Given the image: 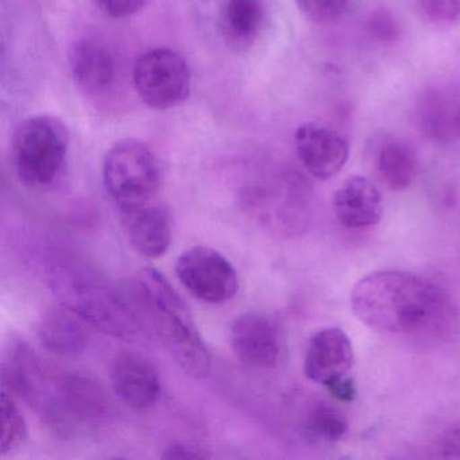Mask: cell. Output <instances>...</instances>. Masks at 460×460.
Returning a JSON list of instances; mask_svg holds the SVG:
<instances>
[{"instance_id": "cell-1", "label": "cell", "mask_w": 460, "mask_h": 460, "mask_svg": "<svg viewBox=\"0 0 460 460\" xmlns=\"http://www.w3.org/2000/svg\"><path fill=\"white\" fill-rule=\"evenodd\" d=\"M355 316L376 332L421 341H446L459 312L444 288L402 270H378L360 279L349 296Z\"/></svg>"}, {"instance_id": "cell-2", "label": "cell", "mask_w": 460, "mask_h": 460, "mask_svg": "<svg viewBox=\"0 0 460 460\" xmlns=\"http://www.w3.org/2000/svg\"><path fill=\"white\" fill-rule=\"evenodd\" d=\"M48 281L60 305L96 330L115 338H130L138 332L133 306L106 276L84 261H53L48 268Z\"/></svg>"}, {"instance_id": "cell-3", "label": "cell", "mask_w": 460, "mask_h": 460, "mask_svg": "<svg viewBox=\"0 0 460 460\" xmlns=\"http://www.w3.org/2000/svg\"><path fill=\"white\" fill-rule=\"evenodd\" d=\"M136 290L155 332L180 368L192 378H206L212 367L211 352L179 292L155 269L139 271Z\"/></svg>"}, {"instance_id": "cell-4", "label": "cell", "mask_w": 460, "mask_h": 460, "mask_svg": "<svg viewBox=\"0 0 460 460\" xmlns=\"http://www.w3.org/2000/svg\"><path fill=\"white\" fill-rule=\"evenodd\" d=\"M68 128L58 118L36 115L13 136L12 160L21 182L34 190L52 187L63 177L69 155Z\"/></svg>"}, {"instance_id": "cell-5", "label": "cell", "mask_w": 460, "mask_h": 460, "mask_svg": "<svg viewBox=\"0 0 460 460\" xmlns=\"http://www.w3.org/2000/svg\"><path fill=\"white\" fill-rule=\"evenodd\" d=\"M103 184L118 207L155 200L163 185L160 160L144 142H118L104 158Z\"/></svg>"}, {"instance_id": "cell-6", "label": "cell", "mask_w": 460, "mask_h": 460, "mask_svg": "<svg viewBox=\"0 0 460 460\" xmlns=\"http://www.w3.org/2000/svg\"><path fill=\"white\" fill-rule=\"evenodd\" d=\"M134 87L141 101L153 110H169L187 101L192 76L187 61L172 49H153L134 66Z\"/></svg>"}, {"instance_id": "cell-7", "label": "cell", "mask_w": 460, "mask_h": 460, "mask_svg": "<svg viewBox=\"0 0 460 460\" xmlns=\"http://www.w3.org/2000/svg\"><path fill=\"white\" fill-rule=\"evenodd\" d=\"M4 390L28 402L52 424L56 414V381L48 376L41 360L31 347L21 339L10 341L2 363Z\"/></svg>"}, {"instance_id": "cell-8", "label": "cell", "mask_w": 460, "mask_h": 460, "mask_svg": "<svg viewBox=\"0 0 460 460\" xmlns=\"http://www.w3.org/2000/svg\"><path fill=\"white\" fill-rule=\"evenodd\" d=\"M176 276L193 297L207 304L227 303L239 289L233 263L211 247L196 246L182 252L176 262Z\"/></svg>"}, {"instance_id": "cell-9", "label": "cell", "mask_w": 460, "mask_h": 460, "mask_svg": "<svg viewBox=\"0 0 460 460\" xmlns=\"http://www.w3.org/2000/svg\"><path fill=\"white\" fill-rule=\"evenodd\" d=\"M234 354L243 365L261 370L276 367L281 359V333L279 325L260 314H244L230 328Z\"/></svg>"}, {"instance_id": "cell-10", "label": "cell", "mask_w": 460, "mask_h": 460, "mask_svg": "<svg viewBox=\"0 0 460 460\" xmlns=\"http://www.w3.org/2000/svg\"><path fill=\"white\" fill-rule=\"evenodd\" d=\"M56 379L58 432H68L74 422H91L106 414L107 397L103 387L84 373H66Z\"/></svg>"}, {"instance_id": "cell-11", "label": "cell", "mask_w": 460, "mask_h": 460, "mask_svg": "<svg viewBox=\"0 0 460 460\" xmlns=\"http://www.w3.org/2000/svg\"><path fill=\"white\" fill-rule=\"evenodd\" d=\"M120 225L130 246L142 257H164L172 242V223L168 209L152 200L134 206L118 207Z\"/></svg>"}, {"instance_id": "cell-12", "label": "cell", "mask_w": 460, "mask_h": 460, "mask_svg": "<svg viewBox=\"0 0 460 460\" xmlns=\"http://www.w3.org/2000/svg\"><path fill=\"white\" fill-rule=\"evenodd\" d=\"M296 152L304 168L314 179L335 177L349 157V145L338 131L317 123H304L296 130Z\"/></svg>"}, {"instance_id": "cell-13", "label": "cell", "mask_w": 460, "mask_h": 460, "mask_svg": "<svg viewBox=\"0 0 460 460\" xmlns=\"http://www.w3.org/2000/svg\"><path fill=\"white\" fill-rule=\"evenodd\" d=\"M354 366V349L349 335L338 327L322 328L311 336L304 357L309 381L327 387L349 376Z\"/></svg>"}, {"instance_id": "cell-14", "label": "cell", "mask_w": 460, "mask_h": 460, "mask_svg": "<svg viewBox=\"0 0 460 460\" xmlns=\"http://www.w3.org/2000/svg\"><path fill=\"white\" fill-rule=\"evenodd\" d=\"M111 385L119 400L136 411L153 408L161 394L155 365L138 352H118L111 363Z\"/></svg>"}, {"instance_id": "cell-15", "label": "cell", "mask_w": 460, "mask_h": 460, "mask_svg": "<svg viewBox=\"0 0 460 460\" xmlns=\"http://www.w3.org/2000/svg\"><path fill=\"white\" fill-rule=\"evenodd\" d=\"M333 211L343 227L349 230L371 227L384 215L381 193L366 177H349L333 195Z\"/></svg>"}, {"instance_id": "cell-16", "label": "cell", "mask_w": 460, "mask_h": 460, "mask_svg": "<svg viewBox=\"0 0 460 460\" xmlns=\"http://www.w3.org/2000/svg\"><path fill=\"white\" fill-rule=\"evenodd\" d=\"M69 68L76 84L87 93L109 90L115 80L117 69L111 52L91 40L75 42L69 49Z\"/></svg>"}, {"instance_id": "cell-17", "label": "cell", "mask_w": 460, "mask_h": 460, "mask_svg": "<svg viewBox=\"0 0 460 460\" xmlns=\"http://www.w3.org/2000/svg\"><path fill=\"white\" fill-rule=\"evenodd\" d=\"M459 107L440 91H425L414 103V125L429 141L448 144L459 138L456 128Z\"/></svg>"}, {"instance_id": "cell-18", "label": "cell", "mask_w": 460, "mask_h": 460, "mask_svg": "<svg viewBox=\"0 0 460 460\" xmlns=\"http://www.w3.org/2000/svg\"><path fill=\"white\" fill-rule=\"evenodd\" d=\"M39 338L45 349L58 355L80 354L88 344L83 320L63 305L50 309L40 320Z\"/></svg>"}, {"instance_id": "cell-19", "label": "cell", "mask_w": 460, "mask_h": 460, "mask_svg": "<svg viewBox=\"0 0 460 460\" xmlns=\"http://www.w3.org/2000/svg\"><path fill=\"white\" fill-rule=\"evenodd\" d=\"M263 21L262 0H225L220 12L223 37L236 49H246L257 40Z\"/></svg>"}, {"instance_id": "cell-20", "label": "cell", "mask_w": 460, "mask_h": 460, "mask_svg": "<svg viewBox=\"0 0 460 460\" xmlns=\"http://www.w3.org/2000/svg\"><path fill=\"white\" fill-rule=\"evenodd\" d=\"M376 166L382 181L392 190H408L416 180V155L405 142H384L376 153Z\"/></svg>"}, {"instance_id": "cell-21", "label": "cell", "mask_w": 460, "mask_h": 460, "mask_svg": "<svg viewBox=\"0 0 460 460\" xmlns=\"http://www.w3.org/2000/svg\"><path fill=\"white\" fill-rule=\"evenodd\" d=\"M304 436L314 443H336L344 438L349 422L339 409L317 402L309 409L301 425Z\"/></svg>"}, {"instance_id": "cell-22", "label": "cell", "mask_w": 460, "mask_h": 460, "mask_svg": "<svg viewBox=\"0 0 460 460\" xmlns=\"http://www.w3.org/2000/svg\"><path fill=\"white\" fill-rule=\"evenodd\" d=\"M0 417H2V436H0V449L2 456L13 454L20 449L28 440V424L21 413L15 398L6 390H2L0 398Z\"/></svg>"}, {"instance_id": "cell-23", "label": "cell", "mask_w": 460, "mask_h": 460, "mask_svg": "<svg viewBox=\"0 0 460 460\" xmlns=\"http://www.w3.org/2000/svg\"><path fill=\"white\" fill-rule=\"evenodd\" d=\"M367 31L378 44L392 45L402 36V26L392 10L379 7L368 15Z\"/></svg>"}, {"instance_id": "cell-24", "label": "cell", "mask_w": 460, "mask_h": 460, "mask_svg": "<svg viewBox=\"0 0 460 460\" xmlns=\"http://www.w3.org/2000/svg\"><path fill=\"white\" fill-rule=\"evenodd\" d=\"M298 10L314 23L338 21L349 9V0H296Z\"/></svg>"}, {"instance_id": "cell-25", "label": "cell", "mask_w": 460, "mask_h": 460, "mask_svg": "<svg viewBox=\"0 0 460 460\" xmlns=\"http://www.w3.org/2000/svg\"><path fill=\"white\" fill-rule=\"evenodd\" d=\"M425 20L441 28L460 23V0H420Z\"/></svg>"}, {"instance_id": "cell-26", "label": "cell", "mask_w": 460, "mask_h": 460, "mask_svg": "<svg viewBox=\"0 0 460 460\" xmlns=\"http://www.w3.org/2000/svg\"><path fill=\"white\" fill-rule=\"evenodd\" d=\"M93 2L104 14L117 20L138 14L149 4V0H93Z\"/></svg>"}, {"instance_id": "cell-27", "label": "cell", "mask_w": 460, "mask_h": 460, "mask_svg": "<svg viewBox=\"0 0 460 460\" xmlns=\"http://www.w3.org/2000/svg\"><path fill=\"white\" fill-rule=\"evenodd\" d=\"M161 456L164 459H207L211 457V455L201 447L188 443H174L165 448Z\"/></svg>"}, {"instance_id": "cell-28", "label": "cell", "mask_w": 460, "mask_h": 460, "mask_svg": "<svg viewBox=\"0 0 460 460\" xmlns=\"http://www.w3.org/2000/svg\"><path fill=\"white\" fill-rule=\"evenodd\" d=\"M438 456L460 460V425L444 433L438 441Z\"/></svg>"}, {"instance_id": "cell-29", "label": "cell", "mask_w": 460, "mask_h": 460, "mask_svg": "<svg viewBox=\"0 0 460 460\" xmlns=\"http://www.w3.org/2000/svg\"><path fill=\"white\" fill-rule=\"evenodd\" d=\"M327 390L335 400L341 401V402H351L357 395V387L349 376L332 382L328 385Z\"/></svg>"}, {"instance_id": "cell-30", "label": "cell", "mask_w": 460, "mask_h": 460, "mask_svg": "<svg viewBox=\"0 0 460 460\" xmlns=\"http://www.w3.org/2000/svg\"><path fill=\"white\" fill-rule=\"evenodd\" d=\"M456 128H457V137H459V138H460V107H459V112H457Z\"/></svg>"}]
</instances>
